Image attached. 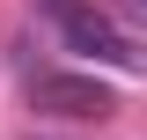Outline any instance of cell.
Listing matches in <instances>:
<instances>
[{
	"instance_id": "obj_1",
	"label": "cell",
	"mask_w": 147,
	"mask_h": 140,
	"mask_svg": "<svg viewBox=\"0 0 147 140\" xmlns=\"http://www.w3.org/2000/svg\"><path fill=\"white\" fill-rule=\"evenodd\" d=\"M52 22L66 30V44H74V52H88L96 67H140V52L125 44V30H118L110 15H96L88 0H52Z\"/></svg>"
},
{
	"instance_id": "obj_2",
	"label": "cell",
	"mask_w": 147,
	"mask_h": 140,
	"mask_svg": "<svg viewBox=\"0 0 147 140\" xmlns=\"http://www.w3.org/2000/svg\"><path fill=\"white\" fill-rule=\"evenodd\" d=\"M30 103L52 111V118H110L118 96H110L103 81H88V74H37L30 81Z\"/></svg>"
},
{
	"instance_id": "obj_3",
	"label": "cell",
	"mask_w": 147,
	"mask_h": 140,
	"mask_svg": "<svg viewBox=\"0 0 147 140\" xmlns=\"http://www.w3.org/2000/svg\"><path fill=\"white\" fill-rule=\"evenodd\" d=\"M118 7V22H132V30H147V0H110Z\"/></svg>"
}]
</instances>
